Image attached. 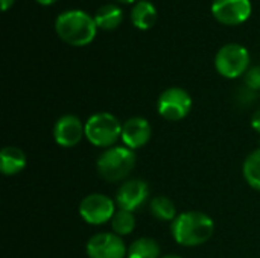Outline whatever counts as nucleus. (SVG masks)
I'll return each mask as SVG.
<instances>
[{"label":"nucleus","instance_id":"6ab92c4d","mask_svg":"<svg viewBox=\"0 0 260 258\" xmlns=\"http://www.w3.org/2000/svg\"><path fill=\"white\" fill-rule=\"evenodd\" d=\"M136 228V217L134 213L126 211V210H119L114 213L113 219H111V230L114 234L123 237V236H129Z\"/></svg>","mask_w":260,"mask_h":258},{"label":"nucleus","instance_id":"9b49d317","mask_svg":"<svg viewBox=\"0 0 260 258\" xmlns=\"http://www.w3.org/2000/svg\"><path fill=\"white\" fill-rule=\"evenodd\" d=\"M85 137V123L78 116L66 114L53 126V140L61 148H75Z\"/></svg>","mask_w":260,"mask_h":258},{"label":"nucleus","instance_id":"412c9836","mask_svg":"<svg viewBox=\"0 0 260 258\" xmlns=\"http://www.w3.org/2000/svg\"><path fill=\"white\" fill-rule=\"evenodd\" d=\"M251 128L260 134V109H257L253 116H251Z\"/></svg>","mask_w":260,"mask_h":258},{"label":"nucleus","instance_id":"0eeeda50","mask_svg":"<svg viewBox=\"0 0 260 258\" xmlns=\"http://www.w3.org/2000/svg\"><path fill=\"white\" fill-rule=\"evenodd\" d=\"M116 201L104 193H90L79 204V216L81 219L93 227L104 225L111 222L116 210Z\"/></svg>","mask_w":260,"mask_h":258},{"label":"nucleus","instance_id":"423d86ee","mask_svg":"<svg viewBox=\"0 0 260 258\" xmlns=\"http://www.w3.org/2000/svg\"><path fill=\"white\" fill-rule=\"evenodd\" d=\"M192 105V97L184 88L171 87L160 94L157 100V111L168 122H180L189 116Z\"/></svg>","mask_w":260,"mask_h":258},{"label":"nucleus","instance_id":"aec40b11","mask_svg":"<svg viewBox=\"0 0 260 258\" xmlns=\"http://www.w3.org/2000/svg\"><path fill=\"white\" fill-rule=\"evenodd\" d=\"M244 82H245V87L250 88L251 91L260 90V65L248 68V71L244 75Z\"/></svg>","mask_w":260,"mask_h":258},{"label":"nucleus","instance_id":"f03ea898","mask_svg":"<svg viewBox=\"0 0 260 258\" xmlns=\"http://www.w3.org/2000/svg\"><path fill=\"white\" fill-rule=\"evenodd\" d=\"M55 32L66 44L84 47L96 38L98 26L90 14L79 9H70L56 17Z\"/></svg>","mask_w":260,"mask_h":258},{"label":"nucleus","instance_id":"ddd939ff","mask_svg":"<svg viewBox=\"0 0 260 258\" xmlns=\"http://www.w3.org/2000/svg\"><path fill=\"white\" fill-rule=\"evenodd\" d=\"M27 163L24 151L17 146H5L0 152V170L5 176L18 175Z\"/></svg>","mask_w":260,"mask_h":258},{"label":"nucleus","instance_id":"b1692460","mask_svg":"<svg viewBox=\"0 0 260 258\" xmlns=\"http://www.w3.org/2000/svg\"><path fill=\"white\" fill-rule=\"evenodd\" d=\"M160 258H181L180 255H177V254H169V255H163V257Z\"/></svg>","mask_w":260,"mask_h":258},{"label":"nucleus","instance_id":"9d476101","mask_svg":"<svg viewBox=\"0 0 260 258\" xmlns=\"http://www.w3.org/2000/svg\"><path fill=\"white\" fill-rule=\"evenodd\" d=\"M212 15L225 26H238L245 23L251 15L250 0H213Z\"/></svg>","mask_w":260,"mask_h":258},{"label":"nucleus","instance_id":"a211bd4d","mask_svg":"<svg viewBox=\"0 0 260 258\" xmlns=\"http://www.w3.org/2000/svg\"><path fill=\"white\" fill-rule=\"evenodd\" d=\"M242 173L247 181V184L260 192V149L253 151L244 161Z\"/></svg>","mask_w":260,"mask_h":258},{"label":"nucleus","instance_id":"f257e3e1","mask_svg":"<svg viewBox=\"0 0 260 258\" xmlns=\"http://www.w3.org/2000/svg\"><path fill=\"white\" fill-rule=\"evenodd\" d=\"M215 233L213 219L203 211L180 213L171 224L174 240L186 248L201 246L212 239Z\"/></svg>","mask_w":260,"mask_h":258},{"label":"nucleus","instance_id":"4468645a","mask_svg":"<svg viewBox=\"0 0 260 258\" xmlns=\"http://www.w3.org/2000/svg\"><path fill=\"white\" fill-rule=\"evenodd\" d=\"M158 14L149 0H139L131 9V21L140 30H148L157 23Z\"/></svg>","mask_w":260,"mask_h":258},{"label":"nucleus","instance_id":"20e7f679","mask_svg":"<svg viewBox=\"0 0 260 258\" xmlns=\"http://www.w3.org/2000/svg\"><path fill=\"white\" fill-rule=\"evenodd\" d=\"M122 126L120 120L111 113H96L91 114L85 122V138L90 144L96 148H113L117 140L122 138Z\"/></svg>","mask_w":260,"mask_h":258},{"label":"nucleus","instance_id":"f8f14e48","mask_svg":"<svg viewBox=\"0 0 260 258\" xmlns=\"http://www.w3.org/2000/svg\"><path fill=\"white\" fill-rule=\"evenodd\" d=\"M152 135V128L151 123L145 117H129L128 120L123 122L122 126V144L126 148L137 151L143 148Z\"/></svg>","mask_w":260,"mask_h":258},{"label":"nucleus","instance_id":"2eb2a0df","mask_svg":"<svg viewBox=\"0 0 260 258\" xmlns=\"http://www.w3.org/2000/svg\"><path fill=\"white\" fill-rule=\"evenodd\" d=\"M93 18H94V23L99 29L114 30L120 26V23L123 20V12L117 5L107 3L96 11Z\"/></svg>","mask_w":260,"mask_h":258},{"label":"nucleus","instance_id":"4be33fe9","mask_svg":"<svg viewBox=\"0 0 260 258\" xmlns=\"http://www.w3.org/2000/svg\"><path fill=\"white\" fill-rule=\"evenodd\" d=\"M15 0H2V11H8L12 5H14Z\"/></svg>","mask_w":260,"mask_h":258},{"label":"nucleus","instance_id":"7ed1b4c3","mask_svg":"<svg viewBox=\"0 0 260 258\" xmlns=\"http://www.w3.org/2000/svg\"><path fill=\"white\" fill-rule=\"evenodd\" d=\"M136 152L125 144H116L113 148L105 149L98 161L96 169L98 173L108 182L123 181L136 167Z\"/></svg>","mask_w":260,"mask_h":258},{"label":"nucleus","instance_id":"1a4fd4ad","mask_svg":"<svg viewBox=\"0 0 260 258\" xmlns=\"http://www.w3.org/2000/svg\"><path fill=\"white\" fill-rule=\"evenodd\" d=\"M148 198H149L148 182L140 178H134L122 182V186L116 192L114 201L119 210H126L134 213L146 204Z\"/></svg>","mask_w":260,"mask_h":258},{"label":"nucleus","instance_id":"6e6552de","mask_svg":"<svg viewBox=\"0 0 260 258\" xmlns=\"http://www.w3.org/2000/svg\"><path fill=\"white\" fill-rule=\"evenodd\" d=\"M88 258H125L128 248L120 236L114 233H98L85 245Z\"/></svg>","mask_w":260,"mask_h":258},{"label":"nucleus","instance_id":"39448f33","mask_svg":"<svg viewBox=\"0 0 260 258\" xmlns=\"http://www.w3.org/2000/svg\"><path fill=\"white\" fill-rule=\"evenodd\" d=\"M215 68L221 76L227 79L241 78L250 68V53L244 46L238 43L225 44L218 50L215 56Z\"/></svg>","mask_w":260,"mask_h":258},{"label":"nucleus","instance_id":"5701e85b","mask_svg":"<svg viewBox=\"0 0 260 258\" xmlns=\"http://www.w3.org/2000/svg\"><path fill=\"white\" fill-rule=\"evenodd\" d=\"M58 0H37V3H40L41 6H50L53 3H56Z\"/></svg>","mask_w":260,"mask_h":258},{"label":"nucleus","instance_id":"dca6fc26","mask_svg":"<svg viewBox=\"0 0 260 258\" xmlns=\"http://www.w3.org/2000/svg\"><path fill=\"white\" fill-rule=\"evenodd\" d=\"M160 245L155 239L139 237L129 246L126 258H160Z\"/></svg>","mask_w":260,"mask_h":258},{"label":"nucleus","instance_id":"393cba45","mask_svg":"<svg viewBox=\"0 0 260 258\" xmlns=\"http://www.w3.org/2000/svg\"><path fill=\"white\" fill-rule=\"evenodd\" d=\"M117 2H120V3H126V5H129V3H134V2H137V0H117Z\"/></svg>","mask_w":260,"mask_h":258},{"label":"nucleus","instance_id":"f3484780","mask_svg":"<svg viewBox=\"0 0 260 258\" xmlns=\"http://www.w3.org/2000/svg\"><path fill=\"white\" fill-rule=\"evenodd\" d=\"M149 213L152 214L154 219H157L160 222H171V224L178 216L174 201H171L169 198H166L163 195L155 196L149 201Z\"/></svg>","mask_w":260,"mask_h":258}]
</instances>
